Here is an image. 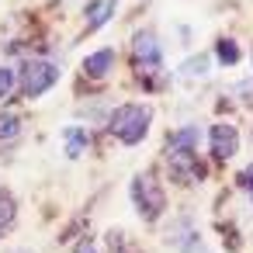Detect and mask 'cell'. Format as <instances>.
Segmentation results:
<instances>
[{
	"label": "cell",
	"mask_w": 253,
	"mask_h": 253,
	"mask_svg": "<svg viewBox=\"0 0 253 253\" xmlns=\"http://www.w3.org/2000/svg\"><path fill=\"white\" fill-rule=\"evenodd\" d=\"M132 56H135V66L139 73H149V70H160V59H163V49H160V39L156 32H139L132 39Z\"/></svg>",
	"instance_id": "obj_5"
},
{
	"label": "cell",
	"mask_w": 253,
	"mask_h": 253,
	"mask_svg": "<svg viewBox=\"0 0 253 253\" xmlns=\"http://www.w3.org/2000/svg\"><path fill=\"white\" fill-rule=\"evenodd\" d=\"M149 122H153V111L146 104H122L115 115H111V135L125 146H135L146 139L149 132Z\"/></svg>",
	"instance_id": "obj_1"
},
{
	"label": "cell",
	"mask_w": 253,
	"mask_h": 253,
	"mask_svg": "<svg viewBox=\"0 0 253 253\" xmlns=\"http://www.w3.org/2000/svg\"><path fill=\"white\" fill-rule=\"evenodd\" d=\"M236 97H246V101H253V80H243V84H236V90H232Z\"/></svg>",
	"instance_id": "obj_17"
},
{
	"label": "cell",
	"mask_w": 253,
	"mask_h": 253,
	"mask_svg": "<svg viewBox=\"0 0 253 253\" xmlns=\"http://www.w3.org/2000/svg\"><path fill=\"white\" fill-rule=\"evenodd\" d=\"M73 253H101V250H97V243H94V239H80V243L73 246Z\"/></svg>",
	"instance_id": "obj_18"
},
{
	"label": "cell",
	"mask_w": 253,
	"mask_h": 253,
	"mask_svg": "<svg viewBox=\"0 0 253 253\" xmlns=\"http://www.w3.org/2000/svg\"><path fill=\"white\" fill-rule=\"evenodd\" d=\"M208 146H211L215 160H232V153L239 149V132L232 125H215L208 132Z\"/></svg>",
	"instance_id": "obj_6"
},
{
	"label": "cell",
	"mask_w": 253,
	"mask_h": 253,
	"mask_svg": "<svg viewBox=\"0 0 253 253\" xmlns=\"http://www.w3.org/2000/svg\"><path fill=\"white\" fill-rule=\"evenodd\" d=\"M167 167L177 184H194L205 177V167L194 160V149H167Z\"/></svg>",
	"instance_id": "obj_4"
},
{
	"label": "cell",
	"mask_w": 253,
	"mask_h": 253,
	"mask_svg": "<svg viewBox=\"0 0 253 253\" xmlns=\"http://www.w3.org/2000/svg\"><path fill=\"white\" fill-rule=\"evenodd\" d=\"M11 222H14V198L0 194V236L11 229Z\"/></svg>",
	"instance_id": "obj_12"
},
{
	"label": "cell",
	"mask_w": 253,
	"mask_h": 253,
	"mask_svg": "<svg viewBox=\"0 0 253 253\" xmlns=\"http://www.w3.org/2000/svg\"><path fill=\"white\" fill-rule=\"evenodd\" d=\"M239 187H243V191H246V194L253 198V163H250V167H246V170L239 173Z\"/></svg>",
	"instance_id": "obj_16"
},
{
	"label": "cell",
	"mask_w": 253,
	"mask_h": 253,
	"mask_svg": "<svg viewBox=\"0 0 253 253\" xmlns=\"http://www.w3.org/2000/svg\"><path fill=\"white\" fill-rule=\"evenodd\" d=\"M18 80H21V90H25L28 97H39V94H45L49 87H56L59 66L49 63V59H28L25 70L18 73Z\"/></svg>",
	"instance_id": "obj_3"
},
{
	"label": "cell",
	"mask_w": 253,
	"mask_h": 253,
	"mask_svg": "<svg viewBox=\"0 0 253 253\" xmlns=\"http://www.w3.org/2000/svg\"><path fill=\"white\" fill-rule=\"evenodd\" d=\"M132 201H135L139 215L149 218V222H156L167 208V194H163V187L156 184L153 173H135L132 177Z\"/></svg>",
	"instance_id": "obj_2"
},
{
	"label": "cell",
	"mask_w": 253,
	"mask_h": 253,
	"mask_svg": "<svg viewBox=\"0 0 253 253\" xmlns=\"http://www.w3.org/2000/svg\"><path fill=\"white\" fill-rule=\"evenodd\" d=\"M218 63H225V66H229V63H239V45L229 42V39H222V42H218Z\"/></svg>",
	"instance_id": "obj_14"
},
{
	"label": "cell",
	"mask_w": 253,
	"mask_h": 253,
	"mask_svg": "<svg viewBox=\"0 0 253 253\" xmlns=\"http://www.w3.org/2000/svg\"><path fill=\"white\" fill-rule=\"evenodd\" d=\"M63 149H66L70 160H80L84 149H87V132H84L80 125H70V128L63 132Z\"/></svg>",
	"instance_id": "obj_7"
},
{
	"label": "cell",
	"mask_w": 253,
	"mask_h": 253,
	"mask_svg": "<svg viewBox=\"0 0 253 253\" xmlns=\"http://www.w3.org/2000/svg\"><path fill=\"white\" fill-rule=\"evenodd\" d=\"M198 146V128H180L170 135V149H194Z\"/></svg>",
	"instance_id": "obj_11"
},
{
	"label": "cell",
	"mask_w": 253,
	"mask_h": 253,
	"mask_svg": "<svg viewBox=\"0 0 253 253\" xmlns=\"http://www.w3.org/2000/svg\"><path fill=\"white\" fill-rule=\"evenodd\" d=\"M111 66H115V52H111V49H101V52L87 56V63H84L87 77H108Z\"/></svg>",
	"instance_id": "obj_8"
},
{
	"label": "cell",
	"mask_w": 253,
	"mask_h": 253,
	"mask_svg": "<svg viewBox=\"0 0 253 253\" xmlns=\"http://www.w3.org/2000/svg\"><path fill=\"white\" fill-rule=\"evenodd\" d=\"M18 84V73L14 70H7V66H0V97L4 94H11V87Z\"/></svg>",
	"instance_id": "obj_15"
},
{
	"label": "cell",
	"mask_w": 253,
	"mask_h": 253,
	"mask_svg": "<svg viewBox=\"0 0 253 253\" xmlns=\"http://www.w3.org/2000/svg\"><path fill=\"white\" fill-rule=\"evenodd\" d=\"M111 14H115V0H94V4L87 7L90 28H104V25L111 21Z\"/></svg>",
	"instance_id": "obj_9"
},
{
	"label": "cell",
	"mask_w": 253,
	"mask_h": 253,
	"mask_svg": "<svg viewBox=\"0 0 253 253\" xmlns=\"http://www.w3.org/2000/svg\"><path fill=\"white\" fill-rule=\"evenodd\" d=\"M208 56H191V59H184L180 66H177V73L180 77H187V80H201V77H208Z\"/></svg>",
	"instance_id": "obj_10"
},
{
	"label": "cell",
	"mask_w": 253,
	"mask_h": 253,
	"mask_svg": "<svg viewBox=\"0 0 253 253\" xmlns=\"http://www.w3.org/2000/svg\"><path fill=\"white\" fill-rule=\"evenodd\" d=\"M21 132V118L18 115H0V139H14Z\"/></svg>",
	"instance_id": "obj_13"
}]
</instances>
